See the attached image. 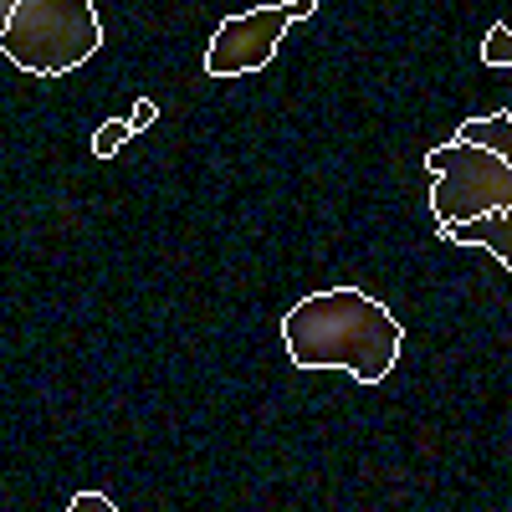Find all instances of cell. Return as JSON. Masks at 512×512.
I'll list each match as a JSON object with an SVG mask.
<instances>
[{"instance_id":"52a82bcc","label":"cell","mask_w":512,"mask_h":512,"mask_svg":"<svg viewBox=\"0 0 512 512\" xmlns=\"http://www.w3.org/2000/svg\"><path fill=\"white\" fill-rule=\"evenodd\" d=\"M123 139H134V128H128L123 118H108L98 134H93V154H98V159H113V154L123 149Z\"/></svg>"},{"instance_id":"6da1fadb","label":"cell","mask_w":512,"mask_h":512,"mask_svg":"<svg viewBox=\"0 0 512 512\" xmlns=\"http://www.w3.org/2000/svg\"><path fill=\"white\" fill-rule=\"evenodd\" d=\"M282 344L297 369H349L359 384H379L405 349V328L364 287H323L282 313Z\"/></svg>"},{"instance_id":"3957f363","label":"cell","mask_w":512,"mask_h":512,"mask_svg":"<svg viewBox=\"0 0 512 512\" xmlns=\"http://www.w3.org/2000/svg\"><path fill=\"white\" fill-rule=\"evenodd\" d=\"M425 169H431V210L441 226L487 216V210H512V164L482 144L451 134L425 154Z\"/></svg>"},{"instance_id":"ba28073f","label":"cell","mask_w":512,"mask_h":512,"mask_svg":"<svg viewBox=\"0 0 512 512\" xmlns=\"http://www.w3.org/2000/svg\"><path fill=\"white\" fill-rule=\"evenodd\" d=\"M507 21H492V31H487V47H482V57H487V67H507L512 62V47H507Z\"/></svg>"},{"instance_id":"5b68a950","label":"cell","mask_w":512,"mask_h":512,"mask_svg":"<svg viewBox=\"0 0 512 512\" xmlns=\"http://www.w3.org/2000/svg\"><path fill=\"white\" fill-rule=\"evenodd\" d=\"M441 241H451V246H487L502 267H512V210H487V216L441 226Z\"/></svg>"},{"instance_id":"9c48e42d","label":"cell","mask_w":512,"mask_h":512,"mask_svg":"<svg viewBox=\"0 0 512 512\" xmlns=\"http://www.w3.org/2000/svg\"><path fill=\"white\" fill-rule=\"evenodd\" d=\"M67 507H72V512H118V502L103 497V492H77Z\"/></svg>"},{"instance_id":"7a4b0ae2","label":"cell","mask_w":512,"mask_h":512,"mask_svg":"<svg viewBox=\"0 0 512 512\" xmlns=\"http://www.w3.org/2000/svg\"><path fill=\"white\" fill-rule=\"evenodd\" d=\"M98 47L103 21L93 0H16L11 26L0 36V52L31 77H67Z\"/></svg>"},{"instance_id":"8fae6325","label":"cell","mask_w":512,"mask_h":512,"mask_svg":"<svg viewBox=\"0 0 512 512\" xmlns=\"http://www.w3.org/2000/svg\"><path fill=\"white\" fill-rule=\"evenodd\" d=\"M11 11H16V0H0V36H6V26H11Z\"/></svg>"},{"instance_id":"8992f818","label":"cell","mask_w":512,"mask_h":512,"mask_svg":"<svg viewBox=\"0 0 512 512\" xmlns=\"http://www.w3.org/2000/svg\"><path fill=\"white\" fill-rule=\"evenodd\" d=\"M456 139L482 144V149L512 159V113L502 108V113H492V118H466V123H456Z\"/></svg>"},{"instance_id":"277c9868","label":"cell","mask_w":512,"mask_h":512,"mask_svg":"<svg viewBox=\"0 0 512 512\" xmlns=\"http://www.w3.org/2000/svg\"><path fill=\"white\" fill-rule=\"evenodd\" d=\"M318 11V0H282V6H251L241 16H226L216 26V36H210L205 47V77H246V72H262L282 36L308 21Z\"/></svg>"},{"instance_id":"30bf717a","label":"cell","mask_w":512,"mask_h":512,"mask_svg":"<svg viewBox=\"0 0 512 512\" xmlns=\"http://www.w3.org/2000/svg\"><path fill=\"white\" fill-rule=\"evenodd\" d=\"M154 113H159V108H154V98H139V108H134V118H128V128L139 134V128H149V123H154Z\"/></svg>"}]
</instances>
